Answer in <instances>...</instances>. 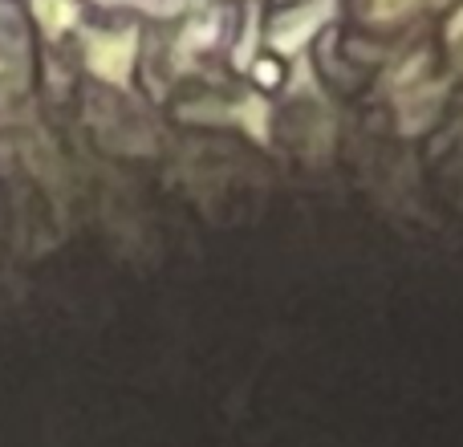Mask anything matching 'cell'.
I'll return each instance as SVG.
<instances>
[{"label": "cell", "mask_w": 463, "mask_h": 447, "mask_svg": "<svg viewBox=\"0 0 463 447\" xmlns=\"http://www.w3.org/2000/svg\"><path fill=\"white\" fill-rule=\"evenodd\" d=\"M448 33H451V37H456V41L463 37V8L456 13V21H451V29H448Z\"/></svg>", "instance_id": "7a4b0ae2"}, {"label": "cell", "mask_w": 463, "mask_h": 447, "mask_svg": "<svg viewBox=\"0 0 463 447\" xmlns=\"http://www.w3.org/2000/svg\"><path fill=\"white\" fill-rule=\"evenodd\" d=\"M423 0H374V16L378 21H399V16L415 13Z\"/></svg>", "instance_id": "6da1fadb"}]
</instances>
